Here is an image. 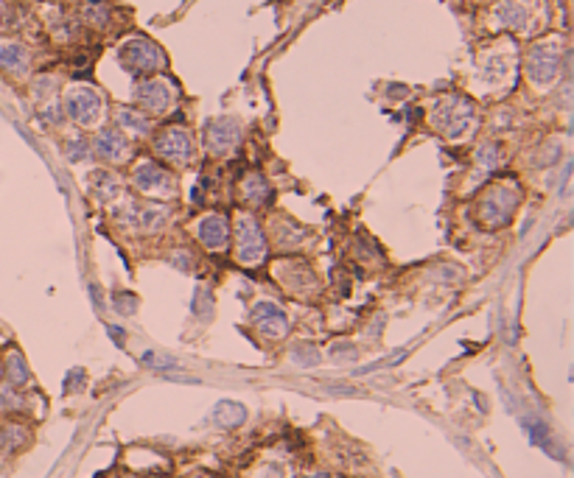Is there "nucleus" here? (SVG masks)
<instances>
[{
	"mask_svg": "<svg viewBox=\"0 0 574 478\" xmlns=\"http://www.w3.org/2000/svg\"><path fill=\"white\" fill-rule=\"evenodd\" d=\"M476 162H479V168H482L485 174L496 171V168H499V162H501V151H499V146H485V148H479Z\"/></svg>",
	"mask_w": 574,
	"mask_h": 478,
	"instance_id": "21",
	"label": "nucleus"
},
{
	"mask_svg": "<svg viewBox=\"0 0 574 478\" xmlns=\"http://www.w3.org/2000/svg\"><path fill=\"white\" fill-rule=\"evenodd\" d=\"M499 20H501L507 29L518 31V29H524V23H527V9L518 3V0H504V3H499Z\"/></svg>",
	"mask_w": 574,
	"mask_h": 478,
	"instance_id": "18",
	"label": "nucleus"
},
{
	"mask_svg": "<svg viewBox=\"0 0 574 478\" xmlns=\"http://www.w3.org/2000/svg\"><path fill=\"white\" fill-rule=\"evenodd\" d=\"M93 190H96V196H98L101 201H109L121 187H118V179H115L112 174L96 171V174H93Z\"/></svg>",
	"mask_w": 574,
	"mask_h": 478,
	"instance_id": "19",
	"label": "nucleus"
},
{
	"mask_svg": "<svg viewBox=\"0 0 574 478\" xmlns=\"http://www.w3.org/2000/svg\"><path fill=\"white\" fill-rule=\"evenodd\" d=\"M317 478H328V475H317Z\"/></svg>",
	"mask_w": 574,
	"mask_h": 478,
	"instance_id": "29",
	"label": "nucleus"
},
{
	"mask_svg": "<svg viewBox=\"0 0 574 478\" xmlns=\"http://www.w3.org/2000/svg\"><path fill=\"white\" fill-rule=\"evenodd\" d=\"M115 308H118V314H135V308H137V300H135L132 294H118V300H115Z\"/></svg>",
	"mask_w": 574,
	"mask_h": 478,
	"instance_id": "27",
	"label": "nucleus"
},
{
	"mask_svg": "<svg viewBox=\"0 0 574 478\" xmlns=\"http://www.w3.org/2000/svg\"><path fill=\"white\" fill-rule=\"evenodd\" d=\"M140 361H143L146 367H151V369H174V367H176V361H174V358L160 355V353H154V350L143 353V355H140Z\"/></svg>",
	"mask_w": 574,
	"mask_h": 478,
	"instance_id": "23",
	"label": "nucleus"
},
{
	"mask_svg": "<svg viewBox=\"0 0 574 478\" xmlns=\"http://www.w3.org/2000/svg\"><path fill=\"white\" fill-rule=\"evenodd\" d=\"M6 369H9V380L15 383V386H23V383H29V367L23 364V358L15 353V355H9V364H6Z\"/></svg>",
	"mask_w": 574,
	"mask_h": 478,
	"instance_id": "22",
	"label": "nucleus"
},
{
	"mask_svg": "<svg viewBox=\"0 0 574 478\" xmlns=\"http://www.w3.org/2000/svg\"><path fill=\"white\" fill-rule=\"evenodd\" d=\"M0 68H6L9 73H26L29 70V51L17 43L0 45Z\"/></svg>",
	"mask_w": 574,
	"mask_h": 478,
	"instance_id": "16",
	"label": "nucleus"
},
{
	"mask_svg": "<svg viewBox=\"0 0 574 478\" xmlns=\"http://www.w3.org/2000/svg\"><path fill=\"white\" fill-rule=\"evenodd\" d=\"M241 140V126L236 118H216L208 123V134H205V143H208V151L222 157L227 151H233Z\"/></svg>",
	"mask_w": 574,
	"mask_h": 478,
	"instance_id": "8",
	"label": "nucleus"
},
{
	"mask_svg": "<svg viewBox=\"0 0 574 478\" xmlns=\"http://www.w3.org/2000/svg\"><path fill=\"white\" fill-rule=\"evenodd\" d=\"M96 151H98L104 160H109V162H123V160L132 154V143H129V137L121 134L118 129H104V132H98V137H96Z\"/></svg>",
	"mask_w": 574,
	"mask_h": 478,
	"instance_id": "12",
	"label": "nucleus"
},
{
	"mask_svg": "<svg viewBox=\"0 0 574 478\" xmlns=\"http://www.w3.org/2000/svg\"><path fill=\"white\" fill-rule=\"evenodd\" d=\"M524 425H527V433H529V439H532V442L546 445V439H549V428H546L543 422H538V419H527Z\"/></svg>",
	"mask_w": 574,
	"mask_h": 478,
	"instance_id": "24",
	"label": "nucleus"
},
{
	"mask_svg": "<svg viewBox=\"0 0 574 478\" xmlns=\"http://www.w3.org/2000/svg\"><path fill=\"white\" fill-rule=\"evenodd\" d=\"M154 151L168 160V162H176V165H188L190 160H194V140H190V134L179 126H168L157 134L154 140Z\"/></svg>",
	"mask_w": 574,
	"mask_h": 478,
	"instance_id": "4",
	"label": "nucleus"
},
{
	"mask_svg": "<svg viewBox=\"0 0 574 478\" xmlns=\"http://www.w3.org/2000/svg\"><path fill=\"white\" fill-rule=\"evenodd\" d=\"M197 238L208 247V249H225L227 247V238H230V224L225 215L219 213H211L205 218L197 221Z\"/></svg>",
	"mask_w": 574,
	"mask_h": 478,
	"instance_id": "10",
	"label": "nucleus"
},
{
	"mask_svg": "<svg viewBox=\"0 0 574 478\" xmlns=\"http://www.w3.org/2000/svg\"><path fill=\"white\" fill-rule=\"evenodd\" d=\"M132 182L137 185L140 193H149V196H174V190H176L174 176L160 162H151V160H143L135 168Z\"/></svg>",
	"mask_w": 574,
	"mask_h": 478,
	"instance_id": "6",
	"label": "nucleus"
},
{
	"mask_svg": "<svg viewBox=\"0 0 574 478\" xmlns=\"http://www.w3.org/2000/svg\"><path fill=\"white\" fill-rule=\"evenodd\" d=\"M471 118H474V107H471V101H465V98H460V95L443 98V101L435 107V112H432L435 129L443 132L446 137H460V134L468 129Z\"/></svg>",
	"mask_w": 574,
	"mask_h": 478,
	"instance_id": "2",
	"label": "nucleus"
},
{
	"mask_svg": "<svg viewBox=\"0 0 574 478\" xmlns=\"http://www.w3.org/2000/svg\"><path fill=\"white\" fill-rule=\"evenodd\" d=\"M65 109L76 123L93 126L101 115V95L93 87H73L65 98Z\"/></svg>",
	"mask_w": 574,
	"mask_h": 478,
	"instance_id": "7",
	"label": "nucleus"
},
{
	"mask_svg": "<svg viewBox=\"0 0 574 478\" xmlns=\"http://www.w3.org/2000/svg\"><path fill=\"white\" fill-rule=\"evenodd\" d=\"M241 196H244V201H250L255 207L269 204L272 201V185L261 174H247L244 182H241Z\"/></svg>",
	"mask_w": 574,
	"mask_h": 478,
	"instance_id": "15",
	"label": "nucleus"
},
{
	"mask_svg": "<svg viewBox=\"0 0 574 478\" xmlns=\"http://www.w3.org/2000/svg\"><path fill=\"white\" fill-rule=\"evenodd\" d=\"M137 101H140L149 112H165V109L174 104V90H171L165 82L154 79V82H146V84L137 90Z\"/></svg>",
	"mask_w": 574,
	"mask_h": 478,
	"instance_id": "13",
	"label": "nucleus"
},
{
	"mask_svg": "<svg viewBox=\"0 0 574 478\" xmlns=\"http://www.w3.org/2000/svg\"><path fill=\"white\" fill-rule=\"evenodd\" d=\"M518 207V190L510 185H496L479 201V221L488 226H504Z\"/></svg>",
	"mask_w": 574,
	"mask_h": 478,
	"instance_id": "3",
	"label": "nucleus"
},
{
	"mask_svg": "<svg viewBox=\"0 0 574 478\" xmlns=\"http://www.w3.org/2000/svg\"><path fill=\"white\" fill-rule=\"evenodd\" d=\"M266 258V238L252 215H239L236 221V261L244 266H258Z\"/></svg>",
	"mask_w": 574,
	"mask_h": 478,
	"instance_id": "1",
	"label": "nucleus"
},
{
	"mask_svg": "<svg viewBox=\"0 0 574 478\" xmlns=\"http://www.w3.org/2000/svg\"><path fill=\"white\" fill-rule=\"evenodd\" d=\"M194 311H197L202 319L211 316V291H208V288H202V291L194 297Z\"/></svg>",
	"mask_w": 574,
	"mask_h": 478,
	"instance_id": "25",
	"label": "nucleus"
},
{
	"mask_svg": "<svg viewBox=\"0 0 574 478\" xmlns=\"http://www.w3.org/2000/svg\"><path fill=\"white\" fill-rule=\"evenodd\" d=\"M294 361L303 364V367H314V364L319 361V355H317L311 347H308V350H305V347H297V350H294Z\"/></svg>",
	"mask_w": 574,
	"mask_h": 478,
	"instance_id": "26",
	"label": "nucleus"
},
{
	"mask_svg": "<svg viewBox=\"0 0 574 478\" xmlns=\"http://www.w3.org/2000/svg\"><path fill=\"white\" fill-rule=\"evenodd\" d=\"M244 417H247L244 406H241V403H233V400H225V403H219V406L213 408V422L222 425V428H236V425L244 422Z\"/></svg>",
	"mask_w": 574,
	"mask_h": 478,
	"instance_id": "17",
	"label": "nucleus"
},
{
	"mask_svg": "<svg viewBox=\"0 0 574 478\" xmlns=\"http://www.w3.org/2000/svg\"><path fill=\"white\" fill-rule=\"evenodd\" d=\"M252 325H255L264 336H269V339H280V336L289 330L286 314H283L278 305H272V302L255 305V311H252Z\"/></svg>",
	"mask_w": 574,
	"mask_h": 478,
	"instance_id": "11",
	"label": "nucleus"
},
{
	"mask_svg": "<svg viewBox=\"0 0 574 478\" xmlns=\"http://www.w3.org/2000/svg\"><path fill=\"white\" fill-rule=\"evenodd\" d=\"M121 62L132 73H154L163 68V51L149 40H129L121 48Z\"/></svg>",
	"mask_w": 574,
	"mask_h": 478,
	"instance_id": "5",
	"label": "nucleus"
},
{
	"mask_svg": "<svg viewBox=\"0 0 574 478\" xmlns=\"http://www.w3.org/2000/svg\"><path fill=\"white\" fill-rule=\"evenodd\" d=\"M171 213L165 207H137L132 213V226H137L140 232H160L165 224H168Z\"/></svg>",
	"mask_w": 574,
	"mask_h": 478,
	"instance_id": "14",
	"label": "nucleus"
},
{
	"mask_svg": "<svg viewBox=\"0 0 574 478\" xmlns=\"http://www.w3.org/2000/svg\"><path fill=\"white\" fill-rule=\"evenodd\" d=\"M118 123L135 134H146L149 132V118L143 112H135V109H118Z\"/></svg>",
	"mask_w": 574,
	"mask_h": 478,
	"instance_id": "20",
	"label": "nucleus"
},
{
	"mask_svg": "<svg viewBox=\"0 0 574 478\" xmlns=\"http://www.w3.org/2000/svg\"><path fill=\"white\" fill-rule=\"evenodd\" d=\"M557 65H560V51L554 45H535L527 59V76L543 87L557 76Z\"/></svg>",
	"mask_w": 574,
	"mask_h": 478,
	"instance_id": "9",
	"label": "nucleus"
},
{
	"mask_svg": "<svg viewBox=\"0 0 574 478\" xmlns=\"http://www.w3.org/2000/svg\"><path fill=\"white\" fill-rule=\"evenodd\" d=\"M6 23V9H3V3H0V26Z\"/></svg>",
	"mask_w": 574,
	"mask_h": 478,
	"instance_id": "28",
	"label": "nucleus"
}]
</instances>
